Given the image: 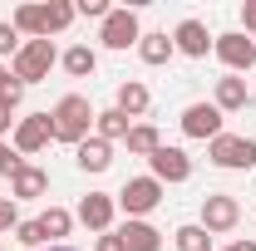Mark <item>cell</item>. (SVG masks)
<instances>
[{"label": "cell", "instance_id": "2e32d148", "mask_svg": "<svg viewBox=\"0 0 256 251\" xmlns=\"http://www.w3.org/2000/svg\"><path fill=\"white\" fill-rule=\"evenodd\" d=\"M222 114H242L246 104H252V89H246V79L242 74H226V79H217V98H212Z\"/></svg>", "mask_w": 256, "mask_h": 251}, {"label": "cell", "instance_id": "d6986e66", "mask_svg": "<svg viewBox=\"0 0 256 251\" xmlns=\"http://www.w3.org/2000/svg\"><path fill=\"white\" fill-rule=\"evenodd\" d=\"M138 54H143V64L158 69V64H168L172 54H178V44H172V34H168V30H153V34L138 40Z\"/></svg>", "mask_w": 256, "mask_h": 251}, {"label": "cell", "instance_id": "277c9868", "mask_svg": "<svg viewBox=\"0 0 256 251\" xmlns=\"http://www.w3.org/2000/svg\"><path fill=\"white\" fill-rule=\"evenodd\" d=\"M207 158H212L217 168H226V172H246V168H256V138L222 133V138L207 143Z\"/></svg>", "mask_w": 256, "mask_h": 251}, {"label": "cell", "instance_id": "ba28073f", "mask_svg": "<svg viewBox=\"0 0 256 251\" xmlns=\"http://www.w3.org/2000/svg\"><path fill=\"white\" fill-rule=\"evenodd\" d=\"M222 108L217 104H188L182 108V133L197 138V143H212V138H222Z\"/></svg>", "mask_w": 256, "mask_h": 251}, {"label": "cell", "instance_id": "cb8c5ba5", "mask_svg": "<svg viewBox=\"0 0 256 251\" xmlns=\"http://www.w3.org/2000/svg\"><path fill=\"white\" fill-rule=\"evenodd\" d=\"M172 242H178V251H212V232L202 222H188V226L172 232Z\"/></svg>", "mask_w": 256, "mask_h": 251}, {"label": "cell", "instance_id": "4316f807", "mask_svg": "<svg viewBox=\"0 0 256 251\" xmlns=\"http://www.w3.org/2000/svg\"><path fill=\"white\" fill-rule=\"evenodd\" d=\"M15 242H20V246H44V232H40V217H34V222H20V226H15Z\"/></svg>", "mask_w": 256, "mask_h": 251}, {"label": "cell", "instance_id": "d4e9b609", "mask_svg": "<svg viewBox=\"0 0 256 251\" xmlns=\"http://www.w3.org/2000/svg\"><path fill=\"white\" fill-rule=\"evenodd\" d=\"M20 98H25V84L10 74V79L0 84V108H10V114H15V108H20Z\"/></svg>", "mask_w": 256, "mask_h": 251}, {"label": "cell", "instance_id": "7402d4cb", "mask_svg": "<svg viewBox=\"0 0 256 251\" xmlns=\"http://www.w3.org/2000/svg\"><path fill=\"white\" fill-rule=\"evenodd\" d=\"M60 64L74 74V79H89V74L98 69V54L89 50V44H74V50H64V54H60Z\"/></svg>", "mask_w": 256, "mask_h": 251}, {"label": "cell", "instance_id": "603a6c76", "mask_svg": "<svg viewBox=\"0 0 256 251\" xmlns=\"http://www.w3.org/2000/svg\"><path fill=\"white\" fill-rule=\"evenodd\" d=\"M69 226H74V212H64V207H50V212L40 217V232H44V242H54V246H64Z\"/></svg>", "mask_w": 256, "mask_h": 251}, {"label": "cell", "instance_id": "836d02e7", "mask_svg": "<svg viewBox=\"0 0 256 251\" xmlns=\"http://www.w3.org/2000/svg\"><path fill=\"white\" fill-rule=\"evenodd\" d=\"M222 251H256V242H232V246H222Z\"/></svg>", "mask_w": 256, "mask_h": 251}, {"label": "cell", "instance_id": "52a82bcc", "mask_svg": "<svg viewBox=\"0 0 256 251\" xmlns=\"http://www.w3.org/2000/svg\"><path fill=\"white\" fill-rule=\"evenodd\" d=\"M242 222V202L232 197V192H207L202 197V226L212 232V236H222Z\"/></svg>", "mask_w": 256, "mask_h": 251}, {"label": "cell", "instance_id": "4fadbf2b", "mask_svg": "<svg viewBox=\"0 0 256 251\" xmlns=\"http://www.w3.org/2000/svg\"><path fill=\"white\" fill-rule=\"evenodd\" d=\"M172 44H178V54H188V60H207V50H212V34L202 20H182L178 30H172Z\"/></svg>", "mask_w": 256, "mask_h": 251}, {"label": "cell", "instance_id": "ac0fdd59", "mask_svg": "<svg viewBox=\"0 0 256 251\" xmlns=\"http://www.w3.org/2000/svg\"><path fill=\"white\" fill-rule=\"evenodd\" d=\"M74 162H79L84 172H108V168H114V143H104V138H84V143L74 148Z\"/></svg>", "mask_w": 256, "mask_h": 251}, {"label": "cell", "instance_id": "f1b7e54d", "mask_svg": "<svg viewBox=\"0 0 256 251\" xmlns=\"http://www.w3.org/2000/svg\"><path fill=\"white\" fill-rule=\"evenodd\" d=\"M0 54H10V60L20 54V30H15L10 20H0Z\"/></svg>", "mask_w": 256, "mask_h": 251}, {"label": "cell", "instance_id": "d6a6232c", "mask_svg": "<svg viewBox=\"0 0 256 251\" xmlns=\"http://www.w3.org/2000/svg\"><path fill=\"white\" fill-rule=\"evenodd\" d=\"M10 124H15V118H10V108H0V143H5V133H10Z\"/></svg>", "mask_w": 256, "mask_h": 251}, {"label": "cell", "instance_id": "5bb4252c", "mask_svg": "<svg viewBox=\"0 0 256 251\" xmlns=\"http://www.w3.org/2000/svg\"><path fill=\"white\" fill-rule=\"evenodd\" d=\"M44 192H50V172L34 168V162H25V168L10 178V202H30V197H44Z\"/></svg>", "mask_w": 256, "mask_h": 251}, {"label": "cell", "instance_id": "6da1fadb", "mask_svg": "<svg viewBox=\"0 0 256 251\" xmlns=\"http://www.w3.org/2000/svg\"><path fill=\"white\" fill-rule=\"evenodd\" d=\"M74 15H79V10H74L69 0H50V5H20L10 25H15L20 34H30V40H50V34L69 30Z\"/></svg>", "mask_w": 256, "mask_h": 251}, {"label": "cell", "instance_id": "e575fe53", "mask_svg": "<svg viewBox=\"0 0 256 251\" xmlns=\"http://www.w3.org/2000/svg\"><path fill=\"white\" fill-rule=\"evenodd\" d=\"M5 79H10V69H5V64H0V84H5Z\"/></svg>", "mask_w": 256, "mask_h": 251}, {"label": "cell", "instance_id": "3957f363", "mask_svg": "<svg viewBox=\"0 0 256 251\" xmlns=\"http://www.w3.org/2000/svg\"><path fill=\"white\" fill-rule=\"evenodd\" d=\"M60 64V50H54V40H25L20 44V54L10 60V74L30 89V84H40V79H50V69Z\"/></svg>", "mask_w": 256, "mask_h": 251}, {"label": "cell", "instance_id": "1f68e13d", "mask_svg": "<svg viewBox=\"0 0 256 251\" xmlns=\"http://www.w3.org/2000/svg\"><path fill=\"white\" fill-rule=\"evenodd\" d=\"M94 251H124V242H118V232H104V236H98V246Z\"/></svg>", "mask_w": 256, "mask_h": 251}, {"label": "cell", "instance_id": "7c38bea8", "mask_svg": "<svg viewBox=\"0 0 256 251\" xmlns=\"http://www.w3.org/2000/svg\"><path fill=\"white\" fill-rule=\"evenodd\" d=\"M114 212H118V197H108V192H89V197L79 202V222H84L89 232H108V226H114Z\"/></svg>", "mask_w": 256, "mask_h": 251}, {"label": "cell", "instance_id": "30bf717a", "mask_svg": "<svg viewBox=\"0 0 256 251\" xmlns=\"http://www.w3.org/2000/svg\"><path fill=\"white\" fill-rule=\"evenodd\" d=\"M98 40H104V50H128V44H138V40H143V25H138V10H114V15L104 20Z\"/></svg>", "mask_w": 256, "mask_h": 251}, {"label": "cell", "instance_id": "8fae6325", "mask_svg": "<svg viewBox=\"0 0 256 251\" xmlns=\"http://www.w3.org/2000/svg\"><path fill=\"white\" fill-rule=\"evenodd\" d=\"M148 162H153V178H158L162 188H168V182H188V178H192V158L182 153V148H168V143H162Z\"/></svg>", "mask_w": 256, "mask_h": 251}, {"label": "cell", "instance_id": "ffe728a7", "mask_svg": "<svg viewBox=\"0 0 256 251\" xmlns=\"http://www.w3.org/2000/svg\"><path fill=\"white\" fill-rule=\"evenodd\" d=\"M128 128H133V118H124L118 108H98V118H94V138H104V143H124Z\"/></svg>", "mask_w": 256, "mask_h": 251}, {"label": "cell", "instance_id": "9a60e30c", "mask_svg": "<svg viewBox=\"0 0 256 251\" xmlns=\"http://www.w3.org/2000/svg\"><path fill=\"white\" fill-rule=\"evenodd\" d=\"M118 242H124V251H162V232L153 222H124Z\"/></svg>", "mask_w": 256, "mask_h": 251}, {"label": "cell", "instance_id": "9c48e42d", "mask_svg": "<svg viewBox=\"0 0 256 251\" xmlns=\"http://www.w3.org/2000/svg\"><path fill=\"white\" fill-rule=\"evenodd\" d=\"M212 50H217V60H222L232 74H252V64H256V40H246L242 30H236V34H217V40H212Z\"/></svg>", "mask_w": 256, "mask_h": 251}, {"label": "cell", "instance_id": "4dcf8cb0", "mask_svg": "<svg viewBox=\"0 0 256 251\" xmlns=\"http://www.w3.org/2000/svg\"><path fill=\"white\" fill-rule=\"evenodd\" d=\"M242 25H246V40H252V34H256V0L242 5Z\"/></svg>", "mask_w": 256, "mask_h": 251}, {"label": "cell", "instance_id": "8992f818", "mask_svg": "<svg viewBox=\"0 0 256 251\" xmlns=\"http://www.w3.org/2000/svg\"><path fill=\"white\" fill-rule=\"evenodd\" d=\"M50 143H54V118H50V114H30V118L15 124V153L20 158L44 153Z\"/></svg>", "mask_w": 256, "mask_h": 251}, {"label": "cell", "instance_id": "d590c367", "mask_svg": "<svg viewBox=\"0 0 256 251\" xmlns=\"http://www.w3.org/2000/svg\"><path fill=\"white\" fill-rule=\"evenodd\" d=\"M50 251H74V246H50Z\"/></svg>", "mask_w": 256, "mask_h": 251}, {"label": "cell", "instance_id": "8d00e7d4", "mask_svg": "<svg viewBox=\"0 0 256 251\" xmlns=\"http://www.w3.org/2000/svg\"><path fill=\"white\" fill-rule=\"evenodd\" d=\"M0 251H5V236H0Z\"/></svg>", "mask_w": 256, "mask_h": 251}, {"label": "cell", "instance_id": "7a4b0ae2", "mask_svg": "<svg viewBox=\"0 0 256 251\" xmlns=\"http://www.w3.org/2000/svg\"><path fill=\"white\" fill-rule=\"evenodd\" d=\"M50 118H54V143H69V148H79V143L89 138V128H94L98 108H94L84 94H64L60 104L50 108Z\"/></svg>", "mask_w": 256, "mask_h": 251}, {"label": "cell", "instance_id": "5b68a950", "mask_svg": "<svg viewBox=\"0 0 256 251\" xmlns=\"http://www.w3.org/2000/svg\"><path fill=\"white\" fill-rule=\"evenodd\" d=\"M162 202V182L158 178H128L118 192V207L128 212V222H148V212Z\"/></svg>", "mask_w": 256, "mask_h": 251}, {"label": "cell", "instance_id": "f546056e", "mask_svg": "<svg viewBox=\"0 0 256 251\" xmlns=\"http://www.w3.org/2000/svg\"><path fill=\"white\" fill-rule=\"evenodd\" d=\"M15 226H20V207H15L10 197H0V236H5V232H15Z\"/></svg>", "mask_w": 256, "mask_h": 251}, {"label": "cell", "instance_id": "e0dca14e", "mask_svg": "<svg viewBox=\"0 0 256 251\" xmlns=\"http://www.w3.org/2000/svg\"><path fill=\"white\" fill-rule=\"evenodd\" d=\"M124 118H143L148 108H153V94H148V84H138V79H124L118 84V104H114Z\"/></svg>", "mask_w": 256, "mask_h": 251}, {"label": "cell", "instance_id": "44dd1931", "mask_svg": "<svg viewBox=\"0 0 256 251\" xmlns=\"http://www.w3.org/2000/svg\"><path fill=\"white\" fill-rule=\"evenodd\" d=\"M124 143H128V153H138V158H153L162 148V138H158V128H153V124H133Z\"/></svg>", "mask_w": 256, "mask_h": 251}, {"label": "cell", "instance_id": "484cf974", "mask_svg": "<svg viewBox=\"0 0 256 251\" xmlns=\"http://www.w3.org/2000/svg\"><path fill=\"white\" fill-rule=\"evenodd\" d=\"M25 168V158L15 153V143H0V178H15Z\"/></svg>", "mask_w": 256, "mask_h": 251}, {"label": "cell", "instance_id": "83f0119b", "mask_svg": "<svg viewBox=\"0 0 256 251\" xmlns=\"http://www.w3.org/2000/svg\"><path fill=\"white\" fill-rule=\"evenodd\" d=\"M74 10H79V15H89V20H108V15H114V5H108V0H74Z\"/></svg>", "mask_w": 256, "mask_h": 251}]
</instances>
